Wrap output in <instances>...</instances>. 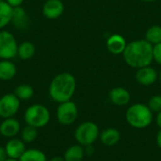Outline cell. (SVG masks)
Returning <instances> with one entry per match:
<instances>
[{"mask_svg":"<svg viewBox=\"0 0 161 161\" xmlns=\"http://www.w3.org/2000/svg\"><path fill=\"white\" fill-rule=\"evenodd\" d=\"M125 62L131 68L140 69L150 66L153 59V45L145 39L135 40L126 44L122 54Z\"/></svg>","mask_w":161,"mask_h":161,"instance_id":"1","label":"cell"},{"mask_svg":"<svg viewBox=\"0 0 161 161\" xmlns=\"http://www.w3.org/2000/svg\"><path fill=\"white\" fill-rule=\"evenodd\" d=\"M76 89V80L71 73L63 72L57 75L49 85V95L57 103L72 99Z\"/></svg>","mask_w":161,"mask_h":161,"instance_id":"2","label":"cell"},{"mask_svg":"<svg viewBox=\"0 0 161 161\" xmlns=\"http://www.w3.org/2000/svg\"><path fill=\"white\" fill-rule=\"evenodd\" d=\"M154 119V113L146 104L137 103L131 105L125 112V120L127 124L136 129H143L148 127Z\"/></svg>","mask_w":161,"mask_h":161,"instance_id":"3","label":"cell"},{"mask_svg":"<svg viewBox=\"0 0 161 161\" xmlns=\"http://www.w3.org/2000/svg\"><path fill=\"white\" fill-rule=\"evenodd\" d=\"M24 118L27 125L42 128L48 125L50 121V111L43 105L34 104L25 109Z\"/></svg>","mask_w":161,"mask_h":161,"instance_id":"4","label":"cell"},{"mask_svg":"<svg viewBox=\"0 0 161 161\" xmlns=\"http://www.w3.org/2000/svg\"><path fill=\"white\" fill-rule=\"evenodd\" d=\"M100 129L98 125L91 121L81 123L75 131V139L76 142L83 147L92 146L98 139Z\"/></svg>","mask_w":161,"mask_h":161,"instance_id":"5","label":"cell"},{"mask_svg":"<svg viewBox=\"0 0 161 161\" xmlns=\"http://www.w3.org/2000/svg\"><path fill=\"white\" fill-rule=\"evenodd\" d=\"M58 122L62 125H73L78 117V108L75 102L72 100L58 104L56 112Z\"/></svg>","mask_w":161,"mask_h":161,"instance_id":"6","label":"cell"},{"mask_svg":"<svg viewBox=\"0 0 161 161\" xmlns=\"http://www.w3.org/2000/svg\"><path fill=\"white\" fill-rule=\"evenodd\" d=\"M18 43L14 35L7 30H0V59H11L17 56Z\"/></svg>","mask_w":161,"mask_h":161,"instance_id":"7","label":"cell"},{"mask_svg":"<svg viewBox=\"0 0 161 161\" xmlns=\"http://www.w3.org/2000/svg\"><path fill=\"white\" fill-rule=\"evenodd\" d=\"M21 100L14 93H7L0 97V117L3 119L13 117L19 110Z\"/></svg>","mask_w":161,"mask_h":161,"instance_id":"8","label":"cell"},{"mask_svg":"<svg viewBox=\"0 0 161 161\" xmlns=\"http://www.w3.org/2000/svg\"><path fill=\"white\" fill-rule=\"evenodd\" d=\"M135 79L140 85L148 87L157 82L158 79V74L153 67L146 66L137 70Z\"/></svg>","mask_w":161,"mask_h":161,"instance_id":"9","label":"cell"},{"mask_svg":"<svg viewBox=\"0 0 161 161\" xmlns=\"http://www.w3.org/2000/svg\"><path fill=\"white\" fill-rule=\"evenodd\" d=\"M42 11L45 18L55 20L62 15L64 11V4L61 0H46L42 6Z\"/></svg>","mask_w":161,"mask_h":161,"instance_id":"10","label":"cell"},{"mask_svg":"<svg viewBox=\"0 0 161 161\" xmlns=\"http://www.w3.org/2000/svg\"><path fill=\"white\" fill-rule=\"evenodd\" d=\"M108 98L113 105L123 107L129 104L131 100V94L124 87H114L109 91Z\"/></svg>","mask_w":161,"mask_h":161,"instance_id":"11","label":"cell"},{"mask_svg":"<svg viewBox=\"0 0 161 161\" xmlns=\"http://www.w3.org/2000/svg\"><path fill=\"white\" fill-rule=\"evenodd\" d=\"M5 150L8 156V158L12 159H19L21 156L25 151V142L22 140L11 138L5 145Z\"/></svg>","mask_w":161,"mask_h":161,"instance_id":"12","label":"cell"},{"mask_svg":"<svg viewBox=\"0 0 161 161\" xmlns=\"http://www.w3.org/2000/svg\"><path fill=\"white\" fill-rule=\"evenodd\" d=\"M125 39L120 34H113L107 40L106 46L109 53L112 55H122L126 47Z\"/></svg>","mask_w":161,"mask_h":161,"instance_id":"13","label":"cell"},{"mask_svg":"<svg viewBox=\"0 0 161 161\" xmlns=\"http://www.w3.org/2000/svg\"><path fill=\"white\" fill-rule=\"evenodd\" d=\"M19 132H21V125L18 120L15 118H7L0 124V134L6 138H14Z\"/></svg>","mask_w":161,"mask_h":161,"instance_id":"14","label":"cell"},{"mask_svg":"<svg viewBox=\"0 0 161 161\" xmlns=\"http://www.w3.org/2000/svg\"><path fill=\"white\" fill-rule=\"evenodd\" d=\"M99 140L101 143L107 147L115 146L121 140V133L118 129L108 127L100 132Z\"/></svg>","mask_w":161,"mask_h":161,"instance_id":"15","label":"cell"},{"mask_svg":"<svg viewBox=\"0 0 161 161\" xmlns=\"http://www.w3.org/2000/svg\"><path fill=\"white\" fill-rule=\"evenodd\" d=\"M17 73L15 64L10 59H0V80H11Z\"/></svg>","mask_w":161,"mask_h":161,"instance_id":"16","label":"cell"},{"mask_svg":"<svg viewBox=\"0 0 161 161\" xmlns=\"http://www.w3.org/2000/svg\"><path fill=\"white\" fill-rule=\"evenodd\" d=\"M85 149L80 144H74L67 148L63 155L65 161H82L85 156Z\"/></svg>","mask_w":161,"mask_h":161,"instance_id":"17","label":"cell"},{"mask_svg":"<svg viewBox=\"0 0 161 161\" xmlns=\"http://www.w3.org/2000/svg\"><path fill=\"white\" fill-rule=\"evenodd\" d=\"M13 17V8L6 1H0V30L11 23Z\"/></svg>","mask_w":161,"mask_h":161,"instance_id":"18","label":"cell"},{"mask_svg":"<svg viewBox=\"0 0 161 161\" xmlns=\"http://www.w3.org/2000/svg\"><path fill=\"white\" fill-rule=\"evenodd\" d=\"M35 52L36 47L30 42H23L20 44H18L17 56L23 60H27L31 58L34 56Z\"/></svg>","mask_w":161,"mask_h":161,"instance_id":"19","label":"cell"},{"mask_svg":"<svg viewBox=\"0 0 161 161\" xmlns=\"http://www.w3.org/2000/svg\"><path fill=\"white\" fill-rule=\"evenodd\" d=\"M19 161H47L45 154L38 149H28L24 152Z\"/></svg>","mask_w":161,"mask_h":161,"instance_id":"20","label":"cell"},{"mask_svg":"<svg viewBox=\"0 0 161 161\" xmlns=\"http://www.w3.org/2000/svg\"><path fill=\"white\" fill-rule=\"evenodd\" d=\"M11 22H13V24L20 28H24L27 25L26 12L21 6L13 8V17Z\"/></svg>","mask_w":161,"mask_h":161,"instance_id":"21","label":"cell"},{"mask_svg":"<svg viewBox=\"0 0 161 161\" xmlns=\"http://www.w3.org/2000/svg\"><path fill=\"white\" fill-rule=\"evenodd\" d=\"M152 45L161 42V25H152L145 32L144 38Z\"/></svg>","mask_w":161,"mask_h":161,"instance_id":"22","label":"cell"},{"mask_svg":"<svg viewBox=\"0 0 161 161\" xmlns=\"http://www.w3.org/2000/svg\"><path fill=\"white\" fill-rule=\"evenodd\" d=\"M13 93L22 101H25V100H28L30 99L33 94H34V90L33 88L30 86V85H27V84H21V85H18L15 89H14V92Z\"/></svg>","mask_w":161,"mask_h":161,"instance_id":"23","label":"cell"},{"mask_svg":"<svg viewBox=\"0 0 161 161\" xmlns=\"http://www.w3.org/2000/svg\"><path fill=\"white\" fill-rule=\"evenodd\" d=\"M38 137V128L27 125L25 126L21 131V140L25 143H31L33 142Z\"/></svg>","mask_w":161,"mask_h":161,"instance_id":"24","label":"cell"},{"mask_svg":"<svg viewBox=\"0 0 161 161\" xmlns=\"http://www.w3.org/2000/svg\"><path fill=\"white\" fill-rule=\"evenodd\" d=\"M147 106L149 107V108L151 109V111L153 113H158L161 111V95L160 94H156L153 95L149 101Z\"/></svg>","mask_w":161,"mask_h":161,"instance_id":"25","label":"cell"},{"mask_svg":"<svg viewBox=\"0 0 161 161\" xmlns=\"http://www.w3.org/2000/svg\"><path fill=\"white\" fill-rule=\"evenodd\" d=\"M153 59L161 65V42L153 45Z\"/></svg>","mask_w":161,"mask_h":161,"instance_id":"26","label":"cell"},{"mask_svg":"<svg viewBox=\"0 0 161 161\" xmlns=\"http://www.w3.org/2000/svg\"><path fill=\"white\" fill-rule=\"evenodd\" d=\"M9 6H11L12 8H16V7H20L22 4H23V2H24V0H5Z\"/></svg>","mask_w":161,"mask_h":161,"instance_id":"27","label":"cell"},{"mask_svg":"<svg viewBox=\"0 0 161 161\" xmlns=\"http://www.w3.org/2000/svg\"><path fill=\"white\" fill-rule=\"evenodd\" d=\"M7 158H8V156H7L5 147L0 146V161H5Z\"/></svg>","mask_w":161,"mask_h":161,"instance_id":"28","label":"cell"},{"mask_svg":"<svg viewBox=\"0 0 161 161\" xmlns=\"http://www.w3.org/2000/svg\"><path fill=\"white\" fill-rule=\"evenodd\" d=\"M156 124L158 126V128L161 129V111L157 113V116H156Z\"/></svg>","mask_w":161,"mask_h":161,"instance_id":"29","label":"cell"},{"mask_svg":"<svg viewBox=\"0 0 161 161\" xmlns=\"http://www.w3.org/2000/svg\"><path fill=\"white\" fill-rule=\"evenodd\" d=\"M156 140H157V144H158V148L161 150V129H159V131L158 132Z\"/></svg>","mask_w":161,"mask_h":161,"instance_id":"30","label":"cell"},{"mask_svg":"<svg viewBox=\"0 0 161 161\" xmlns=\"http://www.w3.org/2000/svg\"><path fill=\"white\" fill-rule=\"evenodd\" d=\"M49 161H65L63 158H60V157H55L53 158H51Z\"/></svg>","mask_w":161,"mask_h":161,"instance_id":"31","label":"cell"},{"mask_svg":"<svg viewBox=\"0 0 161 161\" xmlns=\"http://www.w3.org/2000/svg\"><path fill=\"white\" fill-rule=\"evenodd\" d=\"M141 1L146 2V3H152V2H156V1H158V0H141Z\"/></svg>","mask_w":161,"mask_h":161,"instance_id":"32","label":"cell"},{"mask_svg":"<svg viewBox=\"0 0 161 161\" xmlns=\"http://www.w3.org/2000/svg\"><path fill=\"white\" fill-rule=\"evenodd\" d=\"M158 80H159V82L161 83V70L159 71V73H158Z\"/></svg>","mask_w":161,"mask_h":161,"instance_id":"33","label":"cell"},{"mask_svg":"<svg viewBox=\"0 0 161 161\" xmlns=\"http://www.w3.org/2000/svg\"><path fill=\"white\" fill-rule=\"evenodd\" d=\"M5 161H19V160H17V159H12V158H7Z\"/></svg>","mask_w":161,"mask_h":161,"instance_id":"34","label":"cell"},{"mask_svg":"<svg viewBox=\"0 0 161 161\" xmlns=\"http://www.w3.org/2000/svg\"><path fill=\"white\" fill-rule=\"evenodd\" d=\"M0 1H5V0H0Z\"/></svg>","mask_w":161,"mask_h":161,"instance_id":"35","label":"cell"}]
</instances>
